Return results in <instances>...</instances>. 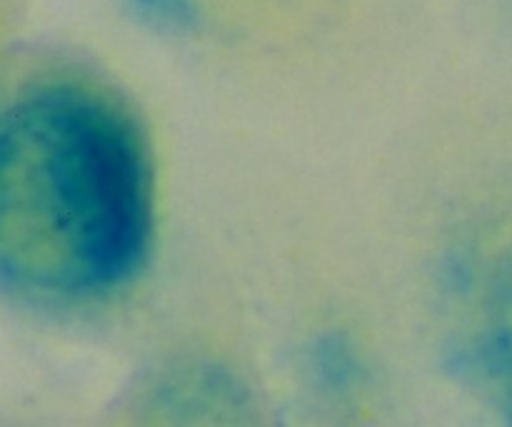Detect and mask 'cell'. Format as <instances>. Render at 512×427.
Segmentation results:
<instances>
[{"mask_svg": "<svg viewBox=\"0 0 512 427\" xmlns=\"http://www.w3.org/2000/svg\"><path fill=\"white\" fill-rule=\"evenodd\" d=\"M153 228V173L133 118L75 85L25 98L0 128V270L80 298L133 275Z\"/></svg>", "mask_w": 512, "mask_h": 427, "instance_id": "1", "label": "cell"}, {"mask_svg": "<svg viewBox=\"0 0 512 427\" xmlns=\"http://www.w3.org/2000/svg\"><path fill=\"white\" fill-rule=\"evenodd\" d=\"M135 3L163 23H188L193 15L188 0H135Z\"/></svg>", "mask_w": 512, "mask_h": 427, "instance_id": "2", "label": "cell"}]
</instances>
